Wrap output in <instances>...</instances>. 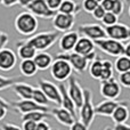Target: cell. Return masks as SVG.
<instances>
[{
    "instance_id": "41",
    "label": "cell",
    "mask_w": 130,
    "mask_h": 130,
    "mask_svg": "<svg viewBox=\"0 0 130 130\" xmlns=\"http://www.w3.org/2000/svg\"><path fill=\"white\" fill-rule=\"evenodd\" d=\"M9 37L6 32L0 31V50H2L4 48H6V45L8 43Z\"/></svg>"
},
{
    "instance_id": "34",
    "label": "cell",
    "mask_w": 130,
    "mask_h": 130,
    "mask_svg": "<svg viewBox=\"0 0 130 130\" xmlns=\"http://www.w3.org/2000/svg\"><path fill=\"white\" fill-rule=\"evenodd\" d=\"M98 2L96 0H83L82 1V5H81V8L86 11V13H89L91 14L92 11L95 10L97 6H98Z\"/></svg>"
},
{
    "instance_id": "37",
    "label": "cell",
    "mask_w": 130,
    "mask_h": 130,
    "mask_svg": "<svg viewBox=\"0 0 130 130\" xmlns=\"http://www.w3.org/2000/svg\"><path fill=\"white\" fill-rule=\"evenodd\" d=\"M105 14H106V10L101 6V5H98V6L95 8V10L91 13V15L96 21H102Z\"/></svg>"
},
{
    "instance_id": "13",
    "label": "cell",
    "mask_w": 130,
    "mask_h": 130,
    "mask_svg": "<svg viewBox=\"0 0 130 130\" xmlns=\"http://www.w3.org/2000/svg\"><path fill=\"white\" fill-rule=\"evenodd\" d=\"M99 91L105 99H118L121 95V85L114 78L101 81Z\"/></svg>"
},
{
    "instance_id": "6",
    "label": "cell",
    "mask_w": 130,
    "mask_h": 130,
    "mask_svg": "<svg viewBox=\"0 0 130 130\" xmlns=\"http://www.w3.org/2000/svg\"><path fill=\"white\" fill-rule=\"evenodd\" d=\"M72 72H73V69L71 64L62 58H55L50 66V74L53 79L58 82H64L69 80V78L72 75Z\"/></svg>"
},
{
    "instance_id": "18",
    "label": "cell",
    "mask_w": 130,
    "mask_h": 130,
    "mask_svg": "<svg viewBox=\"0 0 130 130\" xmlns=\"http://www.w3.org/2000/svg\"><path fill=\"white\" fill-rule=\"evenodd\" d=\"M124 101H118V99H105L99 104L95 105V113L99 117H110L113 114L114 110L122 104Z\"/></svg>"
},
{
    "instance_id": "39",
    "label": "cell",
    "mask_w": 130,
    "mask_h": 130,
    "mask_svg": "<svg viewBox=\"0 0 130 130\" xmlns=\"http://www.w3.org/2000/svg\"><path fill=\"white\" fill-rule=\"evenodd\" d=\"M46 2H47L48 7H49L52 10L57 11L59 9V7H61L63 0H46Z\"/></svg>"
},
{
    "instance_id": "47",
    "label": "cell",
    "mask_w": 130,
    "mask_h": 130,
    "mask_svg": "<svg viewBox=\"0 0 130 130\" xmlns=\"http://www.w3.org/2000/svg\"><path fill=\"white\" fill-rule=\"evenodd\" d=\"M32 1H33V0H17V5L21 7H23V8H27L29 5L31 4Z\"/></svg>"
},
{
    "instance_id": "22",
    "label": "cell",
    "mask_w": 130,
    "mask_h": 130,
    "mask_svg": "<svg viewBox=\"0 0 130 130\" xmlns=\"http://www.w3.org/2000/svg\"><path fill=\"white\" fill-rule=\"evenodd\" d=\"M17 47V56L21 59H33L37 55L36 48L32 45H30L26 40H21L16 43Z\"/></svg>"
},
{
    "instance_id": "2",
    "label": "cell",
    "mask_w": 130,
    "mask_h": 130,
    "mask_svg": "<svg viewBox=\"0 0 130 130\" xmlns=\"http://www.w3.org/2000/svg\"><path fill=\"white\" fill-rule=\"evenodd\" d=\"M59 33L58 31H43L39 32V33H34L26 41L32 45L36 48L37 52H46L49 49L50 47L56 43V41L59 39Z\"/></svg>"
},
{
    "instance_id": "29",
    "label": "cell",
    "mask_w": 130,
    "mask_h": 130,
    "mask_svg": "<svg viewBox=\"0 0 130 130\" xmlns=\"http://www.w3.org/2000/svg\"><path fill=\"white\" fill-rule=\"evenodd\" d=\"M50 117L49 112H42V111H33V112H29L25 113V114L22 115V121H25V120H30V121H34V122H40L43 121L45 119Z\"/></svg>"
},
{
    "instance_id": "11",
    "label": "cell",
    "mask_w": 130,
    "mask_h": 130,
    "mask_svg": "<svg viewBox=\"0 0 130 130\" xmlns=\"http://www.w3.org/2000/svg\"><path fill=\"white\" fill-rule=\"evenodd\" d=\"M26 9L27 11L33 14L36 17L43 18V20H53L55 14L57 13L48 7L46 0H33Z\"/></svg>"
},
{
    "instance_id": "21",
    "label": "cell",
    "mask_w": 130,
    "mask_h": 130,
    "mask_svg": "<svg viewBox=\"0 0 130 130\" xmlns=\"http://www.w3.org/2000/svg\"><path fill=\"white\" fill-rule=\"evenodd\" d=\"M13 91L16 94V96L20 99H32V96H33V91L34 88L32 85L26 82H23V81H20V82L15 83L13 86Z\"/></svg>"
},
{
    "instance_id": "44",
    "label": "cell",
    "mask_w": 130,
    "mask_h": 130,
    "mask_svg": "<svg viewBox=\"0 0 130 130\" xmlns=\"http://www.w3.org/2000/svg\"><path fill=\"white\" fill-rule=\"evenodd\" d=\"M36 130H52V128H50V126L47 123V122L43 120V121H40L37 123V128Z\"/></svg>"
},
{
    "instance_id": "31",
    "label": "cell",
    "mask_w": 130,
    "mask_h": 130,
    "mask_svg": "<svg viewBox=\"0 0 130 130\" xmlns=\"http://www.w3.org/2000/svg\"><path fill=\"white\" fill-rule=\"evenodd\" d=\"M113 74H114V65H113V63L108 59H103V71H102L99 81L110 80V79L113 78Z\"/></svg>"
},
{
    "instance_id": "35",
    "label": "cell",
    "mask_w": 130,
    "mask_h": 130,
    "mask_svg": "<svg viewBox=\"0 0 130 130\" xmlns=\"http://www.w3.org/2000/svg\"><path fill=\"white\" fill-rule=\"evenodd\" d=\"M119 83L122 87L130 88V71L123 72V73H120L119 75Z\"/></svg>"
},
{
    "instance_id": "27",
    "label": "cell",
    "mask_w": 130,
    "mask_h": 130,
    "mask_svg": "<svg viewBox=\"0 0 130 130\" xmlns=\"http://www.w3.org/2000/svg\"><path fill=\"white\" fill-rule=\"evenodd\" d=\"M89 74L92 79L95 80H101L102 71H103V59L99 56H97L92 62H90L89 66Z\"/></svg>"
},
{
    "instance_id": "16",
    "label": "cell",
    "mask_w": 130,
    "mask_h": 130,
    "mask_svg": "<svg viewBox=\"0 0 130 130\" xmlns=\"http://www.w3.org/2000/svg\"><path fill=\"white\" fill-rule=\"evenodd\" d=\"M17 64V55L13 49L4 48L0 50V71L9 72Z\"/></svg>"
},
{
    "instance_id": "23",
    "label": "cell",
    "mask_w": 130,
    "mask_h": 130,
    "mask_svg": "<svg viewBox=\"0 0 130 130\" xmlns=\"http://www.w3.org/2000/svg\"><path fill=\"white\" fill-rule=\"evenodd\" d=\"M58 88H59L61 97H62L61 106L64 107L65 110H67L69 112H71V114L73 115L74 118H76V107H75V105H74L73 101L71 99V97H70L69 92H67V87L64 85L63 82H61L58 85Z\"/></svg>"
},
{
    "instance_id": "9",
    "label": "cell",
    "mask_w": 130,
    "mask_h": 130,
    "mask_svg": "<svg viewBox=\"0 0 130 130\" xmlns=\"http://www.w3.org/2000/svg\"><path fill=\"white\" fill-rule=\"evenodd\" d=\"M38 86L43 91V94L47 96V98L49 99L50 103H54L55 105L61 106L62 97H61V91H59L58 86L55 85L52 81L46 80V79H40L38 81Z\"/></svg>"
},
{
    "instance_id": "3",
    "label": "cell",
    "mask_w": 130,
    "mask_h": 130,
    "mask_svg": "<svg viewBox=\"0 0 130 130\" xmlns=\"http://www.w3.org/2000/svg\"><path fill=\"white\" fill-rule=\"evenodd\" d=\"M83 91H85V99L81 107L79 108V118L80 121H82L88 128H90L96 117L95 105L92 103V91L88 88H85Z\"/></svg>"
},
{
    "instance_id": "53",
    "label": "cell",
    "mask_w": 130,
    "mask_h": 130,
    "mask_svg": "<svg viewBox=\"0 0 130 130\" xmlns=\"http://www.w3.org/2000/svg\"><path fill=\"white\" fill-rule=\"evenodd\" d=\"M126 1H127V2H130V0H126Z\"/></svg>"
},
{
    "instance_id": "52",
    "label": "cell",
    "mask_w": 130,
    "mask_h": 130,
    "mask_svg": "<svg viewBox=\"0 0 130 130\" xmlns=\"http://www.w3.org/2000/svg\"><path fill=\"white\" fill-rule=\"evenodd\" d=\"M96 1H97V2H98V4H101V2H102V1H103V0H96Z\"/></svg>"
},
{
    "instance_id": "15",
    "label": "cell",
    "mask_w": 130,
    "mask_h": 130,
    "mask_svg": "<svg viewBox=\"0 0 130 130\" xmlns=\"http://www.w3.org/2000/svg\"><path fill=\"white\" fill-rule=\"evenodd\" d=\"M107 38L114 39L118 41H129L130 40V26L122 23H117L112 26L105 27Z\"/></svg>"
},
{
    "instance_id": "25",
    "label": "cell",
    "mask_w": 130,
    "mask_h": 130,
    "mask_svg": "<svg viewBox=\"0 0 130 130\" xmlns=\"http://www.w3.org/2000/svg\"><path fill=\"white\" fill-rule=\"evenodd\" d=\"M20 71L23 76L31 78V76L36 75L39 70L33 59H22V62L20 63Z\"/></svg>"
},
{
    "instance_id": "28",
    "label": "cell",
    "mask_w": 130,
    "mask_h": 130,
    "mask_svg": "<svg viewBox=\"0 0 130 130\" xmlns=\"http://www.w3.org/2000/svg\"><path fill=\"white\" fill-rule=\"evenodd\" d=\"M113 65H114V71H117L119 74L130 71V58L126 55H121V56L117 57Z\"/></svg>"
},
{
    "instance_id": "46",
    "label": "cell",
    "mask_w": 130,
    "mask_h": 130,
    "mask_svg": "<svg viewBox=\"0 0 130 130\" xmlns=\"http://www.w3.org/2000/svg\"><path fill=\"white\" fill-rule=\"evenodd\" d=\"M113 130H130V126L127 123H121V124H115Z\"/></svg>"
},
{
    "instance_id": "19",
    "label": "cell",
    "mask_w": 130,
    "mask_h": 130,
    "mask_svg": "<svg viewBox=\"0 0 130 130\" xmlns=\"http://www.w3.org/2000/svg\"><path fill=\"white\" fill-rule=\"evenodd\" d=\"M50 114L56 119V121L58 123H61L64 127H70L75 121V118L71 114V112H69V111L65 110L62 106H58V107H55L53 110H50Z\"/></svg>"
},
{
    "instance_id": "40",
    "label": "cell",
    "mask_w": 130,
    "mask_h": 130,
    "mask_svg": "<svg viewBox=\"0 0 130 130\" xmlns=\"http://www.w3.org/2000/svg\"><path fill=\"white\" fill-rule=\"evenodd\" d=\"M36 128H37V122L30 121V120L22 121V130H36Z\"/></svg>"
},
{
    "instance_id": "26",
    "label": "cell",
    "mask_w": 130,
    "mask_h": 130,
    "mask_svg": "<svg viewBox=\"0 0 130 130\" xmlns=\"http://www.w3.org/2000/svg\"><path fill=\"white\" fill-rule=\"evenodd\" d=\"M81 10V7L76 4L74 0H63L58 11L63 14H69V15H74L79 14Z\"/></svg>"
},
{
    "instance_id": "1",
    "label": "cell",
    "mask_w": 130,
    "mask_h": 130,
    "mask_svg": "<svg viewBox=\"0 0 130 130\" xmlns=\"http://www.w3.org/2000/svg\"><path fill=\"white\" fill-rule=\"evenodd\" d=\"M15 30L24 37H31L37 32L39 27L38 17L31 14L30 11H22L16 16L14 21Z\"/></svg>"
},
{
    "instance_id": "50",
    "label": "cell",
    "mask_w": 130,
    "mask_h": 130,
    "mask_svg": "<svg viewBox=\"0 0 130 130\" xmlns=\"http://www.w3.org/2000/svg\"><path fill=\"white\" fill-rule=\"evenodd\" d=\"M104 130H113V128H110V127H107V128H105Z\"/></svg>"
},
{
    "instance_id": "32",
    "label": "cell",
    "mask_w": 130,
    "mask_h": 130,
    "mask_svg": "<svg viewBox=\"0 0 130 130\" xmlns=\"http://www.w3.org/2000/svg\"><path fill=\"white\" fill-rule=\"evenodd\" d=\"M32 99H33L37 104H39V105H41V106H48L50 103L49 99L47 98V96L43 94V91L40 88H34Z\"/></svg>"
},
{
    "instance_id": "17",
    "label": "cell",
    "mask_w": 130,
    "mask_h": 130,
    "mask_svg": "<svg viewBox=\"0 0 130 130\" xmlns=\"http://www.w3.org/2000/svg\"><path fill=\"white\" fill-rule=\"evenodd\" d=\"M79 38H80L79 37V32H75V31H69L63 33V36H61L58 39L59 49L62 50V53L73 52Z\"/></svg>"
},
{
    "instance_id": "7",
    "label": "cell",
    "mask_w": 130,
    "mask_h": 130,
    "mask_svg": "<svg viewBox=\"0 0 130 130\" xmlns=\"http://www.w3.org/2000/svg\"><path fill=\"white\" fill-rule=\"evenodd\" d=\"M78 31L82 37L91 39L92 41L99 40V39L107 38L106 30L103 25L97 24V23H87V24H81L78 27Z\"/></svg>"
},
{
    "instance_id": "54",
    "label": "cell",
    "mask_w": 130,
    "mask_h": 130,
    "mask_svg": "<svg viewBox=\"0 0 130 130\" xmlns=\"http://www.w3.org/2000/svg\"><path fill=\"white\" fill-rule=\"evenodd\" d=\"M52 130H56V129H52Z\"/></svg>"
},
{
    "instance_id": "10",
    "label": "cell",
    "mask_w": 130,
    "mask_h": 130,
    "mask_svg": "<svg viewBox=\"0 0 130 130\" xmlns=\"http://www.w3.org/2000/svg\"><path fill=\"white\" fill-rule=\"evenodd\" d=\"M67 92H69L71 99L73 101L76 110H79V108L81 107V105H82V103H83V99H85V91H83V88L81 87V85L78 81L76 76L71 75L69 78Z\"/></svg>"
},
{
    "instance_id": "49",
    "label": "cell",
    "mask_w": 130,
    "mask_h": 130,
    "mask_svg": "<svg viewBox=\"0 0 130 130\" xmlns=\"http://www.w3.org/2000/svg\"><path fill=\"white\" fill-rule=\"evenodd\" d=\"M7 112H8V108H6L5 106H0V121H2L6 118Z\"/></svg>"
},
{
    "instance_id": "4",
    "label": "cell",
    "mask_w": 130,
    "mask_h": 130,
    "mask_svg": "<svg viewBox=\"0 0 130 130\" xmlns=\"http://www.w3.org/2000/svg\"><path fill=\"white\" fill-rule=\"evenodd\" d=\"M95 46L98 47L99 50L105 53L106 55L112 57H119L124 54V45L121 41L114 40L111 38L99 39V40L94 41Z\"/></svg>"
},
{
    "instance_id": "42",
    "label": "cell",
    "mask_w": 130,
    "mask_h": 130,
    "mask_svg": "<svg viewBox=\"0 0 130 130\" xmlns=\"http://www.w3.org/2000/svg\"><path fill=\"white\" fill-rule=\"evenodd\" d=\"M99 5H101L106 11H112L113 5H114V0H103Z\"/></svg>"
},
{
    "instance_id": "33",
    "label": "cell",
    "mask_w": 130,
    "mask_h": 130,
    "mask_svg": "<svg viewBox=\"0 0 130 130\" xmlns=\"http://www.w3.org/2000/svg\"><path fill=\"white\" fill-rule=\"evenodd\" d=\"M102 23H103V25H105V27L112 26V25L119 23V16H117L113 11H106V14L102 20Z\"/></svg>"
},
{
    "instance_id": "8",
    "label": "cell",
    "mask_w": 130,
    "mask_h": 130,
    "mask_svg": "<svg viewBox=\"0 0 130 130\" xmlns=\"http://www.w3.org/2000/svg\"><path fill=\"white\" fill-rule=\"evenodd\" d=\"M95 48H96V46H95V42L91 39L87 38V37H80L75 47H74L73 52L87 57V59L89 62H92L97 57Z\"/></svg>"
},
{
    "instance_id": "48",
    "label": "cell",
    "mask_w": 130,
    "mask_h": 130,
    "mask_svg": "<svg viewBox=\"0 0 130 130\" xmlns=\"http://www.w3.org/2000/svg\"><path fill=\"white\" fill-rule=\"evenodd\" d=\"M0 106H5V107L8 108V110L13 108V107H11V104L9 103V102H7L6 99H5L4 97H1V96H0Z\"/></svg>"
},
{
    "instance_id": "30",
    "label": "cell",
    "mask_w": 130,
    "mask_h": 130,
    "mask_svg": "<svg viewBox=\"0 0 130 130\" xmlns=\"http://www.w3.org/2000/svg\"><path fill=\"white\" fill-rule=\"evenodd\" d=\"M20 81H22V76H5L0 74V91L11 88Z\"/></svg>"
},
{
    "instance_id": "38",
    "label": "cell",
    "mask_w": 130,
    "mask_h": 130,
    "mask_svg": "<svg viewBox=\"0 0 130 130\" xmlns=\"http://www.w3.org/2000/svg\"><path fill=\"white\" fill-rule=\"evenodd\" d=\"M69 128L70 130H89V128L82 121H80V120H75Z\"/></svg>"
},
{
    "instance_id": "5",
    "label": "cell",
    "mask_w": 130,
    "mask_h": 130,
    "mask_svg": "<svg viewBox=\"0 0 130 130\" xmlns=\"http://www.w3.org/2000/svg\"><path fill=\"white\" fill-rule=\"evenodd\" d=\"M56 58H62L67 61L71 64L73 71H75L78 74H83L87 71L88 66H89L90 62L87 59V57L79 55L74 52H70V53H59L56 55Z\"/></svg>"
},
{
    "instance_id": "51",
    "label": "cell",
    "mask_w": 130,
    "mask_h": 130,
    "mask_svg": "<svg viewBox=\"0 0 130 130\" xmlns=\"http://www.w3.org/2000/svg\"><path fill=\"white\" fill-rule=\"evenodd\" d=\"M128 13H129V16H130V2H129V9H128Z\"/></svg>"
},
{
    "instance_id": "14",
    "label": "cell",
    "mask_w": 130,
    "mask_h": 130,
    "mask_svg": "<svg viewBox=\"0 0 130 130\" xmlns=\"http://www.w3.org/2000/svg\"><path fill=\"white\" fill-rule=\"evenodd\" d=\"M11 107L13 110L17 111L20 114H25L29 112H33V111H42V112H49L48 106H41L37 104L33 99H20L16 102H11Z\"/></svg>"
},
{
    "instance_id": "20",
    "label": "cell",
    "mask_w": 130,
    "mask_h": 130,
    "mask_svg": "<svg viewBox=\"0 0 130 130\" xmlns=\"http://www.w3.org/2000/svg\"><path fill=\"white\" fill-rule=\"evenodd\" d=\"M129 102L124 101L122 104H120L117 108L114 110L113 114L111 115L113 122L115 124H121V123H127V121L129 120L130 112H129Z\"/></svg>"
},
{
    "instance_id": "36",
    "label": "cell",
    "mask_w": 130,
    "mask_h": 130,
    "mask_svg": "<svg viewBox=\"0 0 130 130\" xmlns=\"http://www.w3.org/2000/svg\"><path fill=\"white\" fill-rule=\"evenodd\" d=\"M124 10V2L123 0H114V5H113L112 11L117 16H121Z\"/></svg>"
},
{
    "instance_id": "12",
    "label": "cell",
    "mask_w": 130,
    "mask_h": 130,
    "mask_svg": "<svg viewBox=\"0 0 130 130\" xmlns=\"http://www.w3.org/2000/svg\"><path fill=\"white\" fill-rule=\"evenodd\" d=\"M74 24H75V16L74 15H69V14L57 11L53 17V26L56 31L61 32V33L71 31Z\"/></svg>"
},
{
    "instance_id": "43",
    "label": "cell",
    "mask_w": 130,
    "mask_h": 130,
    "mask_svg": "<svg viewBox=\"0 0 130 130\" xmlns=\"http://www.w3.org/2000/svg\"><path fill=\"white\" fill-rule=\"evenodd\" d=\"M2 130H22L21 127H18L17 124L15 123H10V122H6V123L2 124L1 127Z\"/></svg>"
},
{
    "instance_id": "45",
    "label": "cell",
    "mask_w": 130,
    "mask_h": 130,
    "mask_svg": "<svg viewBox=\"0 0 130 130\" xmlns=\"http://www.w3.org/2000/svg\"><path fill=\"white\" fill-rule=\"evenodd\" d=\"M17 5V0H0V6H4V7H13Z\"/></svg>"
},
{
    "instance_id": "24",
    "label": "cell",
    "mask_w": 130,
    "mask_h": 130,
    "mask_svg": "<svg viewBox=\"0 0 130 130\" xmlns=\"http://www.w3.org/2000/svg\"><path fill=\"white\" fill-rule=\"evenodd\" d=\"M33 61H34V63H36L37 67H38V70H40V71H46V70L50 69L53 62H54V58H53V56L49 53L39 52V53H37V55L34 56Z\"/></svg>"
}]
</instances>
